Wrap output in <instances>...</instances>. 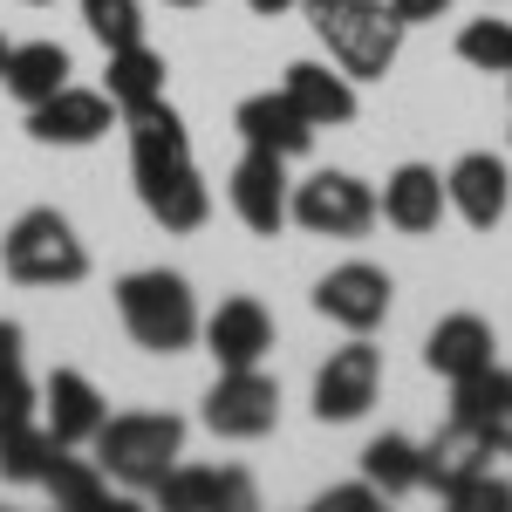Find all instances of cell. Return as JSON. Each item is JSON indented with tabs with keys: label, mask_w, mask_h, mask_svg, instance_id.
<instances>
[{
	"label": "cell",
	"mask_w": 512,
	"mask_h": 512,
	"mask_svg": "<svg viewBox=\"0 0 512 512\" xmlns=\"http://www.w3.org/2000/svg\"><path fill=\"white\" fill-rule=\"evenodd\" d=\"M499 342H492V321L478 315H444L431 328V342H424V362H431V376H444V383H458V376H472V369H485V362H499Z\"/></svg>",
	"instance_id": "obj_18"
},
{
	"label": "cell",
	"mask_w": 512,
	"mask_h": 512,
	"mask_svg": "<svg viewBox=\"0 0 512 512\" xmlns=\"http://www.w3.org/2000/svg\"><path fill=\"white\" fill-rule=\"evenodd\" d=\"M485 444H492V451H506V458H512V396L499 403V410H492V417H485Z\"/></svg>",
	"instance_id": "obj_30"
},
{
	"label": "cell",
	"mask_w": 512,
	"mask_h": 512,
	"mask_svg": "<svg viewBox=\"0 0 512 512\" xmlns=\"http://www.w3.org/2000/svg\"><path fill=\"white\" fill-rule=\"evenodd\" d=\"M0 267H7V280H21V287H76V280H89V246L76 239V226L55 205H35V212H21L7 226Z\"/></svg>",
	"instance_id": "obj_4"
},
{
	"label": "cell",
	"mask_w": 512,
	"mask_h": 512,
	"mask_svg": "<svg viewBox=\"0 0 512 512\" xmlns=\"http://www.w3.org/2000/svg\"><path fill=\"white\" fill-rule=\"evenodd\" d=\"M451 506L458 512H512V485L492 478V465H485V472H472L458 492H451Z\"/></svg>",
	"instance_id": "obj_27"
},
{
	"label": "cell",
	"mask_w": 512,
	"mask_h": 512,
	"mask_svg": "<svg viewBox=\"0 0 512 512\" xmlns=\"http://www.w3.org/2000/svg\"><path fill=\"white\" fill-rule=\"evenodd\" d=\"M390 7H396V21L410 28V21H437V14H444L451 0H390Z\"/></svg>",
	"instance_id": "obj_32"
},
{
	"label": "cell",
	"mask_w": 512,
	"mask_h": 512,
	"mask_svg": "<svg viewBox=\"0 0 512 512\" xmlns=\"http://www.w3.org/2000/svg\"><path fill=\"white\" fill-rule=\"evenodd\" d=\"M117 315L130 328V342L151 355H178L198 342V294L185 274L171 267H144V274H123L117 280Z\"/></svg>",
	"instance_id": "obj_3"
},
{
	"label": "cell",
	"mask_w": 512,
	"mask_h": 512,
	"mask_svg": "<svg viewBox=\"0 0 512 512\" xmlns=\"http://www.w3.org/2000/svg\"><path fill=\"white\" fill-rule=\"evenodd\" d=\"M82 28L103 41V48L144 41V0H82Z\"/></svg>",
	"instance_id": "obj_25"
},
{
	"label": "cell",
	"mask_w": 512,
	"mask_h": 512,
	"mask_svg": "<svg viewBox=\"0 0 512 512\" xmlns=\"http://www.w3.org/2000/svg\"><path fill=\"white\" fill-rule=\"evenodd\" d=\"M41 492H48L55 506H69V512H96L110 499V478H103L96 458H69V444H62L55 465H48V478H41Z\"/></svg>",
	"instance_id": "obj_23"
},
{
	"label": "cell",
	"mask_w": 512,
	"mask_h": 512,
	"mask_svg": "<svg viewBox=\"0 0 512 512\" xmlns=\"http://www.w3.org/2000/svg\"><path fill=\"white\" fill-rule=\"evenodd\" d=\"M233 130L253 144V151H274V158H301V151L315 144V123L294 110L287 89H260V96H246V103L233 110Z\"/></svg>",
	"instance_id": "obj_14"
},
{
	"label": "cell",
	"mask_w": 512,
	"mask_h": 512,
	"mask_svg": "<svg viewBox=\"0 0 512 512\" xmlns=\"http://www.w3.org/2000/svg\"><path fill=\"white\" fill-rule=\"evenodd\" d=\"M287 158H274V151H253L246 144V158L233 164V185H226V198H233L239 226L260 239H274L280 226H287Z\"/></svg>",
	"instance_id": "obj_9"
},
{
	"label": "cell",
	"mask_w": 512,
	"mask_h": 512,
	"mask_svg": "<svg viewBox=\"0 0 512 512\" xmlns=\"http://www.w3.org/2000/svg\"><path fill=\"white\" fill-rule=\"evenodd\" d=\"M376 499H383V492H376V485L362 478V485H335V492H321V499H315V512H369Z\"/></svg>",
	"instance_id": "obj_29"
},
{
	"label": "cell",
	"mask_w": 512,
	"mask_h": 512,
	"mask_svg": "<svg viewBox=\"0 0 512 512\" xmlns=\"http://www.w3.org/2000/svg\"><path fill=\"white\" fill-rule=\"evenodd\" d=\"M362 478L383 492V499H403L424 485V444H410L403 431H383L362 444Z\"/></svg>",
	"instance_id": "obj_22"
},
{
	"label": "cell",
	"mask_w": 512,
	"mask_h": 512,
	"mask_svg": "<svg viewBox=\"0 0 512 512\" xmlns=\"http://www.w3.org/2000/svg\"><path fill=\"white\" fill-rule=\"evenodd\" d=\"M0 89H7L21 110L48 103L55 89H69V48H62V41H21V48H7V76H0Z\"/></svg>",
	"instance_id": "obj_19"
},
{
	"label": "cell",
	"mask_w": 512,
	"mask_h": 512,
	"mask_svg": "<svg viewBox=\"0 0 512 512\" xmlns=\"http://www.w3.org/2000/svg\"><path fill=\"white\" fill-rule=\"evenodd\" d=\"M0 76H7V41H0Z\"/></svg>",
	"instance_id": "obj_35"
},
{
	"label": "cell",
	"mask_w": 512,
	"mask_h": 512,
	"mask_svg": "<svg viewBox=\"0 0 512 512\" xmlns=\"http://www.w3.org/2000/svg\"><path fill=\"white\" fill-rule=\"evenodd\" d=\"M103 396H96V383L82 376V369H55L48 383H41V424H48V437L55 444H89V437L103 431Z\"/></svg>",
	"instance_id": "obj_15"
},
{
	"label": "cell",
	"mask_w": 512,
	"mask_h": 512,
	"mask_svg": "<svg viewBox=\"0 0 512 512\" xmlns=\"http://www.w3.org/2000/svg\"><path fill=\"white\" fill-rule=\"evenodd\" d=\"M287 7H308V0H253V14H287Z\"/></svg>",
	"instance_id": "obj_33"
},
{
	"label": "cell",
	"mask_w": 512,
	"mask_h": 512,
	"mask_svg": "<svg viewBox=\"0 0 512 512\" xmlns=\"http://www.w3.org/2000/svg\"><path fill=\"white\" fill-rule=\"evenodd\" d=\"M89 451H96L103 478H117L130 492H158L171 465L185 458V424L171 410H123V417H103Z\"/></svg>",
	"instance_id": "obj_1"
},
{
	"label": "cell",
	"mask_w": 512,
	"mask_h": 512,
	"mask_svg": "<svg viewBox=\"0 0 512 512\" xmlns=\"http://www.w3.org/2000/svg\"><path fill=\"white\" fill-rule=\"evenodd\" d=\"M28 417H41V390L21 369H7V376H0V431H14V424H28Z\"/></svg>",
	"instance_id": "obj_28"
},
{
	"label": "cell",
	"mask_w": 512,
	"mask_h": 512,
	"mask_svg": "<svg viewBox=\"0 0 512 512\" xmlns=\"http://www.w3.org/2000/svg\"><path fill=\"white\" fill-rule=\"evenodd\" d=\"M55 437H48V424H14V431H0V478L7 485H41L48 478V465H55Z\"/></svg>",
	"instance_id": "obj_24"
},
{
	"label": "cell",
	"mask_w": 512,
	"mask_h": 512,
	"mask_svg": "<svg viewBox=\"0 0 512 512\" xmlns=\"http://www.w3.org/2000/svg\"><path fill=\"white\" fill-rule=\"evenodd\" d=\"M21 7H48V0H21Z\"/></svg>",
	"instance_id": "obj_36"
},
{
	"label": "cell",
	"mask_w": 512,
	"mask_h": 512,
	"mask_svg": "<svg viewBox=\"0 0 512 512\" xmlns=\"http://www.w3.org/2000/svg\"><path fill=\"white\" fill-rule=\"evenodd\" d=\"M485 465H492V444H485V431L458 424V417H451V424H444V431L424 444V485H431V492H444V499H451V492H458L472 472H485Z\"/></svg>",
	"instance_id": "obj_20"
},
{
	"label": "cell",
	"mask_w": 512,
	"mask_h": 512,
	"mask_svg": "<svg viewBox=\"0 0 512 512\" xmlns=\"http://www.w3.org/2000/svg\"><path fill=\"white\" fill-rule=\"evenodd\" d=\"M376 212L390 219L396 233L424 239V233H437V219L451 212V198H444V178H437L431 164H396L383 198H376Z\"/></svg>",
	"instance_id": "obj_16"
},
{
	"label": "cell",
	"mask_w": 512,
	"mask_h": 512,
	"mask_svg": "<svg viewBox=\"0 0 512 512\" xmlns=\"http://www.w3.org/2000/svg\"><path fill=\"white\" fill-rule=\"evenodd\" d=\"M280 89L294 96V110L315 123V130H342V123H355V76L328 69V62H294Z\"/></svg>",
	"instance_id": "obj_17"
},
{
	"label": "cell",
	"mask_w": 512,
	"mask_h": 512,
	"mask_svg": "<svg viewBox=\"0 0 512 512\" xmlns=\"http://www.w3.org/2000/svg\"><path fill=\"white\" fill-rule=\"evenodd\" d=\"M444 198H451V212H458L472 233H492V226L506 219V205H512L506 158H492V151H465V158L444 171Z\"/></svg>",
	"instance_id": "obj_11"
},
{
	"label": "cell",
	"mask_w": 512,
	"mask_h": 512,
	"mask_svg": "<svg viewBox=\"0 0 512 512\" xmlns=\"http://www.w3.org/2000/svg\"><path fill=\"white\" fill-rule=\"evenodd\" d=\"M103 96L117 103V110H144V103H158L164 96V55L151 48V41H123V48H110V69H103Z\"/></svg>",
	"instance_id": "obj_21"
},
{
	"label": "cell",
	"mask_w": 512,
	"mask_h": 512,
	"mask_svg": "<svg viewBox=\"0 0 512 512\" xmlns=\"http://www.w3.org/2000/svg\"><path fill=\"white\" fill-rule=\"evenodd\" d=\"M315 308L335 321V328L369 335V328H383V315H390V274H383V267H369V260H349V267L321 274Z\"/></svg>",
	"instance_id": "obj_10"
},
{
	"label": "cell",
	"mask_w": 512,
	"mask_h": 512,
	"mask_svg": "<svg viewBox=\"0 0 512 512\" xmlns=\"http://www.w3.org/2000/svg\"><path fill=\"white\" fill-rule=\"evenodd\" d=\"M458 55L485 76H512V21H472L458 35Z\"/></svg>",
	"instance_id": "obj_26"
},
{
	"label": "cell",
	"mask_w": 512,
	"mask_h": 512,
	"mask_svg": "<svg viewBox=\"0 0 512 512\" xmlns=\"http://www.w3.org/2000/svg\"><path fill=\"white\" fill-rule=\"evenodd\" d=\"M21 349H28L21 321H0V376H7V369H21Z\"/></svg>",
	"instance_id": "obj_31"
},
{
	"label": "cell",
	"mask_w": 512,
	"mask_h": 512,
	"mask_svg": "<svg viewBox=\"0 0 512 512\" xmlns=\"http://www.w3.org/2000/svg\"><path fill=\"white\" fill-rule=\"evenodd\" d=\"M151 499L164 512H246L253 506V478L239 465H171V478Z\"/></svg>",
	"instance_id": "obj_13"
},
{
	"label": "cell",
	"mask_w": 512,
	"mask_h": 512,
	"mask_svg": "<svg viewBox=\"0 0 512 512\" xmlns=\"http://www.w3.org/2000/svg\"><path fill=\"white\" fill-rule=\"evenodd\" d=\"M198 335H205V349H212L219 369H253L260 355L274 349V315L253 294H233V301H219L212 315L198 321Z\"/></svg>",
	"instance_id": "obj_12"
},
{
	"label": "cell",
	"mask_w": 512,
	"mask_h": 512,
	"mask_svg": "<svg viewBox=\"0 0 512 512\" xmlns=\"http://www.w3.org/2000/svg\"><path fill=\"white\" fill-rule=\"evenodd\" d=\"M164 7H205V0H164Z\"/></svg>",
	"instance_id": "obj_34"
},
{
	"label": "cell",
	"mask_w": 512,
	"mask_h": 512,
	"mask_svg": "<svg viewBox=\"0 0 512 512\" xmlns=\"http://www.w3.org/2000/svg\"><path fill=\"white\" fill-rule=\"evenodd\" d=\"M280 424V390L274 376L253 369H219V383L205 390V431L212 437H233V444H253Z\"/></svg>",
	"instance_id": "obj_6"
},
{
	"label": "cell",
	"mask_w": 512,
	"mask_h": 512,
	"mask_svg": "<svg viewBox=\"0 0 512 512\" xmlns=\"http://www.w3.org/2000/svg\"><path fill=\"white\" fill-rule=\"evenodd\" d=\"M110 117H117V103L103 96V89H55L48 103L28 110V137L35 144H55V151H82V144H96V137H110Z\"/></svg>",
	"instance_id": "obj_8"
},
{
	"label": "cell",
	"mask_w": 512,
	"mask_h": 512,
	"mask_svg": "<svg viewBox=\"0 0 512 512\" xmlns=\"http://www.w3.org/2000/svg\"><path fill=\"white\" fill-rule=\"evenodd\" d=\"M308 28L328 41L335 69L355 82H376L396 69L403 48V21L390 0H308Z\"/></svg>",
	"instance_id": "obj_2"
},
{
	"label": "cell",
	"mask_w": 512,
	"mask_h": 512,
	"mask_svg": "<svg viewBox=\"0 0 512 512\" xmlns=\"http://www.w3.org/2000/svg\"><path fill=\"white\" fill-rule=\"evenodd\" d=\"M376 390H383V355L355 335L349 349H335L315 369V417L321 424H355L376 403Z\"/></svg>",
	"instance_id": "obj_7"
},
{
	"label": "cell",
	"mask_w": 512,
	"mask_h": 512,
	"mask_svg": "<svg viewBox=\"0 0 512 512\" xmlns=\"http://www.w3.org/2000/svg\"><path fill=\"white\" fill-rule=\"evenodd\" d=\"M287 219L315 239H362L376 226V192L355 171H315L287 192Z\"/></svg>",
	"instance_id": "obj_5"
}]
</instances>
